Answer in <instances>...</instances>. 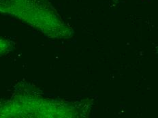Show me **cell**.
Instances as JSON below:
<instances>
[{
    "label": "cell",
    "instance_id": "cell-1",
    "mask_svg": "<svg viewBox=\"0 0 158 118\" xmlns=\"http://www.w3.org/2000/svg\"><path fill=\"white\" fill-rule=\"evenodd\" d=\"M0 12L40 25L50 16L51 11L47 0H0Z\"/></svg>",
    "mask_w": 158,
    "mask_h": 118
},
{
    "label": "cell",
    "instance_id": "cell-2",
    "mask_svg": "<svg viewBox=\"0 0 158 118\" xmlns=\"http://www.w3.org/2000/svg\"><path fill=\"white\" fill-rule=\"evenodd\" d=\"M8 48V44L4 39L0 38V55L3 54Z\"/></svg>",
    "mask_w": 158,
    "mask_h": 118
}]
</instances>
